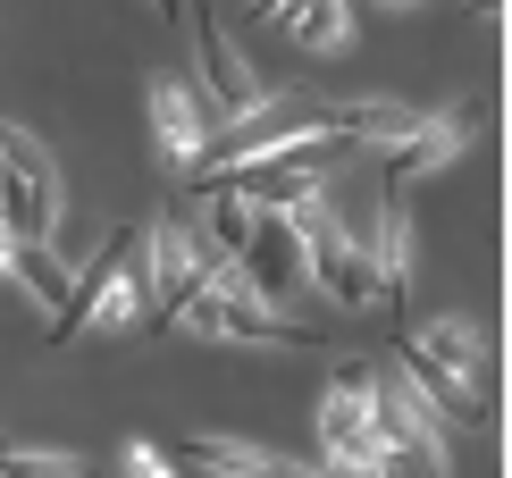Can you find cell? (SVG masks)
<instances>
[{"label":"cell","instance_id":"obj_8","mask_svg":"<svg viewBox=\"0 0 512 478\" xmlns=\"http://www.w3.org/2000/svg\"><path fill=\"white\" fill-rule=\"evenodd\" d=\"M236 277L269 302V311H277V294L303 286V235H294L286 210H261V219H252V244H244V260H236Z\"/></svg>","mask_w":512,"mask_h":478},{"label":"cell","instance_id":"obj_11","mask_svg":"<svg viewBox=\"0 0 512 478\" xmlns=\"http://www.w3.org/2000/svg\"><path fill=\"white\" fill-rule=\"evenodd\" d=\"M361 260H370V302H387L403 319V294H412V219H403V202H378V227L361 244Z\"/></svg>","mask_w":512,"mask_h":478},{"label":"cell","instance_id":"obj_19","mask_svg":"<svg viewBox=\"0 0 512 478\" xmlns=\"http://www.w3.org/2000/svg\"><path fill=\"white\" fill-rule=\"evenodd\" d=\"M126 478H177V470H168L160 445H126Z\"/></svg>","mask_w":512,"mask_h":478},{"label":"cell","instance_id":"obj_21","mask_svg":"<svg viewBox=\"0 0 512 478\" xmlns=\"http://www.w3.org/2000/svg\"><path fill=\"white\" fill-rule=\"evenodd\" d=\"M252 9H261V17H277V9H286V0H252Z\"/></svg>","mask_w":512,"mask_h":478},{"label":"cell","instance_id":"obj_1","mask_svg":"<svg viewBox=\"0 0 512 478\" xmlns=\"http://www.w3.org/2000/svg\"><path fill=\"white\" fill-rule=\"evenodd\" d=\"M135 302H143V227H118L110 244L68 277V302L51 311V336L68 344V336H84V328H118Z\"/></svg>","mask_w":512,"mask_h":478},{"label":"cell","instance_id":"obj_9","mask_svg":"<svg viewBox=\"0 0 512 478\" xmlns=\"http://www.w3.org/2000/svg\"><path fill=\"white\" fill-rule=\"evenodd\" d=\"M403 344H420V353H429L437 369H454L462 386H479L487 403H496V344H487V328L479 319H429V328H403Z\"/></svg>","mask_w":512,"mask_h":478},{"label":"cell","instance_id":"obj_13","mask_svg":"<svg viewBox=\"0 0 512 478\" xmlns=\"http://www.w3.org/2000/svg\"><path fill=\"white\" fill-rule=\"evenodd\" d=\"M177 462L202 478H311L303 462H286L269 445H244V437H177Z\"/></svg>","mask_w":512,"mask_h":478},{"label":"cell","instance_id":"obj_16","mask_svg":"<svg viewBox=\"0 0 512 478\" xmlns=\"http://www.w3.org/2000/svg\"><path fill=\"white\" fill-rule=\"evenodd\" d=\"M277 26L294 34V51H336L345 42V0H286Z\"/></svg>","mask_w":512,"mask_h":478},{"label":"cell","instance_id":"obj_5","mask_svg":"<svg viewBox=\"0 0 512 478\" xmlns=\"http://www.w3.org/2000/svg\"><path fill=\"white\" fill-rule=\"evenodd\" d=\"M177 319H185L194 336H227V344H311L303 328H294V319H277L269 302L244 286V277H236V260H219V269L202 277V294L185 302Z\"/></svg>","mask_w":512,"mask_h":478},{"label":"cell","instance_id":"obj_20","mask_svg":"<svg viewBox=\"0 0 512 478\" xmlns=\"http://www.w3.org/2000/svg\"><path fill=\"white\" fill-rule=\"evenodd\" d=\"M345 9H412V0H345Z\"/></svg>","mask_w":512,"mask_h":478},{"label":"cell","instance_id":"obj_3","mask_svg":"<svg viewBox=\"0 0 512 478\" xmlns=\"http://www.w3.org/2000/svg\"><path fill=\"white\" fill-rule=\"evenodd\" d=\"M0 235L9 244H59V168L26 126H0Z\"/></svg>","mask_w":512,"mask_h":478},{"label":"cell","instance_id":"obj_23","mask_svg":"<svg viewBox=\"0 0 512 478\" xmlns=\"http://www.w3.org/2000/svg\"><path fill=\"white\" fill-rule=\"evenodd\" d=\"M0 269H9V235H0Z\"/></svg>","mask_w":512,"mask_h":478},{"label":"cell","instance_id":"obj_2","mask_svg":"<svg viewBox=\"0 0 512 478\" xmlns=\"http://www.w3.org/2000/svg\"><path fill=\"white\" fill-rule=\"evenodd\" d=\"M286 219H294V235H303V286H319L336 311H370V260H361V235L336 219L328 193L311 185Z\"/></svg>","mask_w":512,"mask_h":478},{"label":"cell","instance_id":"obj_17","mask_svg":"<svg viewBox=\"0 0 512 478\" xmlns=\"http://www.w3.org/2000/svg\"><path fill=\"white\" fill-rule=\"evenodd\" d=\"M0 277H17V286H26L34 302H68V269H59V252H42V244H9V269Z\"/></svg>","mask_w":512,"mask_h":478},{"label":"cell","instance_id":"obj_18","mask_svg":"<svg viewBox=\"0 0 512 478\" xmlns=\"http://www.w3.org/2000/svg\"><path fill=\"white\" fill-rule=\"evenodd\" d=\"M0 478H93V462H76V453H34V445L0 437Z\"/></svg>","mask_w":512,"mask_h":478},{"label":"cell","instance_id":"obj_22","mask_svg":"<svg viewBox=\"0 0 512 478\" xmlns=\"http://www.w3.org/2000/svg\"><path fill=\"white\" fill-rule=\"evenodd\" d=\"M479 17H487V26H496V0H479Z\"/></svg>","mask_w":512,"mask_h":478},{"label":"cell","instance_id":"obj_15","mask_svg":"<svg viewBox=\"0 0 512 478\" xmlns=\"http://www.w3.org/2000/svg\"><path fill=\"white\" fill-rule=\"evenodd\" d=\"M420 126V110H403V101H328V135H353V143H403Z\"/></svg>","mask_w":512,"mask_h":478},{"label":"cell","instance_id":"obj_10","mask_svg":"<svg viewBox=\"0 0 512 478\" xmlns=\"http://www.w3.org/2000/svg\"><path fill=\"white\" fill-rule=\"evenodd\" d=\"M462 143H471V118H420L412 135H403V143L387 151V168H378L387 202H403V193H412L420 177H429V168H445V160H454Z\"/></svg>","mask_w":512,"mask_h":478},{"label":"cell","instance_id":"obj_12","mask_svg":"<svg viewBox=\"0 0 512 478\" xmlns=\"http://www.w3.org/2000/svg\"><path fill=\"white\" fill-rule=\"evenodd\" d=\"M395 378L420 395V411H429V420L445 411V420H462V428H496V411H487V395H479V386H462L454 369H437L429 353H420V344H403V369H395Z\"/></svg>","mask_w":512,"mask_h":478},{"label":"cell","instance_id":"obj_4","mask_svg":"<svg viewBox=\"0 0 512 478\" xmlns=\"http://www.w3.org/2000/svg\"><path fill=\"white\" fill-rule=\"evenodd\" d=\"M219 269V252L202 244V227H185L177 210H160L143 227V319L152 328H177V311L202 294V277Z\"/></svg>","mask_w":512,"mask_h":478},{"label":"cell","instance_id":"obj_14","mask_svg":"<svg viewBox=\"0 0 512 478\" xmlns=\"http://www.w3.org/2000/svg\"><path fill=\"white\" fill-rule=\"evenodd\" d=\"M152 135H160V160H168V168L202 160V151H210V135H202V93H185L177 76H160V84H152Z\"/></svg>","mask_w":512,"mask_h":478},{"label":"cell","instance_id":"obj_24","mask_svg":"<svg viewBox=\"0 0 512 478\" xmlns=\"http://www.w3.org/2000/svg\"><path fill=\"white\" fill-rule=\"evenodd\" d=\"M160 9H168V17H177V9H185V0H160Z\"/></svg>","mask_w":512,"mask_h":478},{"label":"cell","instance_id":"obj_7","mask_svg":"<svg viewBox=\"0 0 512 478\" xmlns=\"http://www.w3.org/2000/svg\"><path fill=\"white\" fill-rule=\"evenodd\" d=\"M194 51H202V93L219 101L227 118H252V110H261V101H269L261 68H252V59H244V42L227 34V26H219V17H210V9L194 17Z\"/></svg>","mask_w":512,"mask_h":478},{"label":"cell","instance_id":"obj_6","mask_svg":"<svg viewBox=\"0 0 512 478\" xmlns=\"http://www.w3.org/2000/svg\"><path fill=\"white\" fill-rule=\"evenodd\" d=\"M370 369L378 361H336L328 395H319V445L345 478H370L378 462V420H370Z\"/></svg>","mask_w":512,"mask_h":478}]
</instances>
